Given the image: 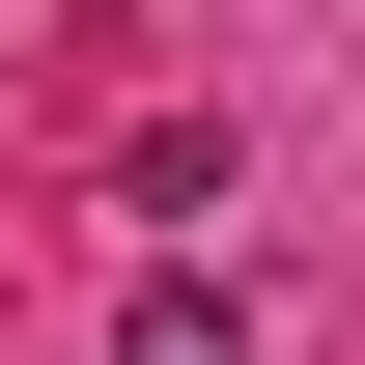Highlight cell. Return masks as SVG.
<instances>
[{"mask_svg":"<svg viewBox=\"0 0 365 365\" xmlns=\"http://www.w3.org/2000/svg\"><path fill=\"white\" fill-rule=\"evenodd\" d=\"M113 365H253V281H225V253H140V281H113Z\"/></svg>","mask_w":365,"mask_h":365,"instance_id":"6da1fadb","label":"cell"}]
</instances>
